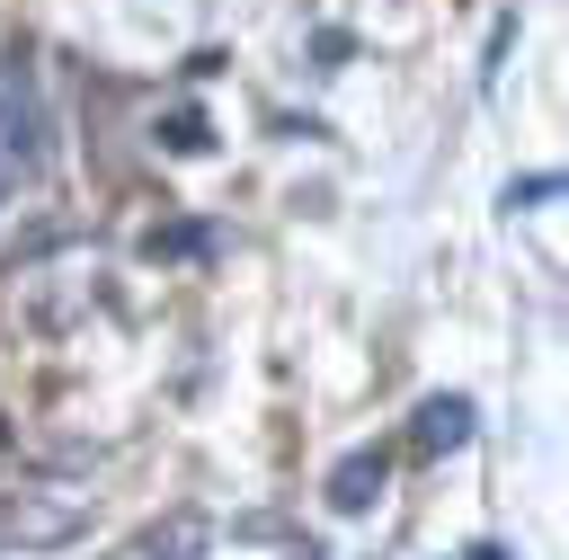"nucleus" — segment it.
I'll list each match as a JSON object with an SVG mask.
<instances>
[{"label": "nucleus", "mask_w": 569, "mask_h": 560, "mask_svg": "<svg viewBox=\"0 0 569 560\" xmlns=\"http://www.w3.org/2000/svg\"><path fill=\"white\" fill-rule=\"evenodd\" d=\"M204 551H213V524H204V516H187V507L124 542V560H204Z\"/></svg>", "instance_id": "20e7f679"}, {"label": "nucleus", "mask_w": 569, "mask_h": 560, "mask_svg": "<svg viewBox=\"0 0 569 560\" xmlns=\"http://www.w3.org/2000/svg\"><path fill=\"white\" fill-rule=\"evenodd\" d=\"M36 169H44V98H36L27 53L9 44L0 53V204L18 187H36Z\"/></svg>", "instance_id": "f257e3e1"}, {"label": "nucleus", "mask_w": 569, "mask_h": 560, "mask_svg": "<svg viewBox=\"0 0 569 560\" xmlns=\"http://www.w3.org/2000/svg\"><path fill=\"white\" fill-rule=\"evenodd\" d=\"M0 436H9V427H0Z\"/></svg>", "instance_id": "1a4fd4ad"}, {"label": "nucleus", "mask_w": 569, "mask_h": 560, "mask_svg": "<svg viewBox=\"0 0 569 560\" xmlns=\"http://www.w3.org/2000/svg\"><path fill=\"white\" fill-rule=\"evenodd\" d=\"M160 142H169V151H204V116H196V107H178V116L160 124Z\"/></svg>", "instance_id": "0eeeda50"}, {"label": "nucleus", "mask_w": 569, "mask_h": 560, "mask_svg": "<svg viewBox=\"0 0 569 560\" xmlns=\"http://www.w3.org/2000/svg\"><path fill=\"white\" fill-rule=\"evenodd\" d=\"M302 560H311V551H302Z\"/></svg>", "instance_id": "9d476101"}, {"label": "nucleus", "mask_w": 569, "mask_h": 560, "mask_svg": "<svg viewBox=\"0 0 569 560\" xmlns=\"http://www.w3.org/2000/svg\"><path fill=\"white\" fill-rule=\"evenodd\" d=\"M409 444H418V453H453V444H471V400H462V391H436V400H418V427H409Z\"/></svg>", "instance_id": "39448f33"}, {"label": "nucleus", "mask_w": 569, "mask_h": 560, "mask_svg": "<svg viewBox=\"0 0 569 560\" xmlns=\"http://www.w3.org/2000/svg\"><path fill=\"white\" fill-rule=\"evenodd\" d=\"M560 196V169H533V178H507V204H551Z\"/></svg>", "instance_id": "6e6552de"}, {"label": "nucleus", "mask_w": 569, "mask_h": 560, "mask_svg": "<svg viewBox=\"0 0 569 560\" xmlns=\"http://www.w3.org/2000/svg\"><path fill=\"white\" fill-rule=\"evenodd\" d=\"M382 480H391V453H382V444H356V453H338V462H329V480H320V489H329V507H338V516H365V507L382 498Z\"/></svg>", "instance_id": "7ed1b4c3"}, {"label": "nucleus", "mask_w": 569, "mask_h": 560, "mask_svg": "<svg viewBox=\"0 0 569 560\" xmlns=\"http://www.w3.org/2000/svg\"><path fill=\"white\" fill-rule=\"evenodd\" d=\"M204 249H213L204 222H178V231H151V240H142V258H204Z\"/></svg>", "instance_id": "423d86ee"}, {"label": "nucleus", "mask_w": 569, "mask_h": 560, "mask_svg": "<svg viewBox=\"0 0 569 560\" xmlns=\"http://www.w3.org/2000/svg\"><path fill=\"white\" fill-rule=\"evenodd\" d=\"M80 533H89V498H71V489H18V498H0V542L9 551H62Z\"/></svg>", "instance_id": "f03ea898"}]
</instances>
